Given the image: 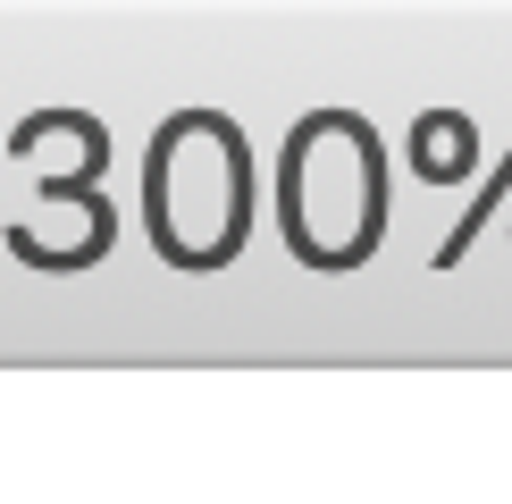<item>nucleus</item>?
<instances>
[{
	"instance_id": "obj_1",
	"label": "nucleus",
	"mask_w": 512,
	"mask_h": 504,
	"mask_svg": "<svg viewBox=\"0 0 512 504\" xmlns=\"http://www.w3.org/2000/svg\"><path fill=\"white\" fill-rule=\"evenodd\" d=\"M403 152H412V168L429 185H462L479 168V126H471V110H420Z\"/></svg>"
},
{
	"instance_id": "obj_2",
	"label": "nucleus",
	"mask_w": 512,
	"mask_h": 504,
	"mask_svg": "<svg viewBox=\"0 0 512 504\" xmlns=\"http://www.w3.org/2000/svg\"><path fill=\"white\" fill-rule=\"evenodd\" d=\"M504 194H512V152H504V168H496V177H487L479 194H471V210H462V219H454V236L437 244V269H454L462 252H471V244L487 236V210H504Z\"/></svg>"
}]
</instances>
